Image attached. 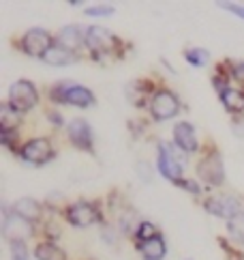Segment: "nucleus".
Returning a JSON list of instances; mask_svg holds the SVG:
<instances>
[{"instance_id": "obj_21", "label": "nucleus", "mask_w": 244, "mask_h": 260, "mask_svg": "<svg viewBox=\"0 0 244 260\" xmlns=\"http://www.w3.org/2000/svg\"><path fill=\"white\" fill-rule=\"evenodd\" d=\"M184 58L189 64H193V67H206V64L210 62V52L204 48H191L184 52Z\"/></svg>"}, {"instance_id": "obj_14", "label": "nucleus", "mask_w": 244, "mask_h": 260, "mask_svg": "<svg viewBox=\"0 0 244 260\" xmlns=\"http://www.w3.org/2000/svg\"><path fill=\"white\" fill-rule=\"evenodd\" d=\"M41 60L52 64V67H67V64H73L75 60H77V54L71 52L69 48H64V45H60V43H54L52 48L45 52V56Z\"/></svg>"}, {"instance_id": "obj_30", "label": "nucleus", "mask_w": 244, "mask_h": 260, "mask_svg": "<svg viewBox=\"0 0 244 260\" xmlns=\"http://www.w3.org/2000/svg\"><path fill=\"white\" fill-rule=\"evenodd\" d=\"M233 134H236V136H240V138H244V116H236V118H233Z\"/></svg>"}, {"instance_id": "obj_12", "label": "nucleus", "mask_w": 244, "mask_h": 260, "mask_svg": "<svg viewBox=\"0 0 244 260\" xmlns=\"http://www.w3.org/2000/svg\"><path fill=\"white\" fill-rule=\"evenodd\" d=\"M174 142L182 153H195L197 148H199L195 127L189 123V120H182V123H178L174 127Z\"/></svg>"}, {"instance_id": "obj_19", "label": "nucleus", "mask_w": 244, "mask_h": 260, "mask_svg": "<svg viewBox=\"0 0 244 260\" xmlns=\"http://www.w3.org/2000/svg\"><path fill=\"white\" fill-rule=\"evenodd\" d=\"M17 125H20V114L5 101V104L0 106V134L17 132Z\"/></svg>"}, {"instance_id": "obj_2", "label": "nucleus", "mask_w": 244, "mask_h": 260, "mask_svg": "<svg viewBox=\"0 0 244 260\" xmlns=\"http://www.w3.org/2000/svg\"><path fill=\"white\" fill-rule=\"evenodd\" d=\"M86 48L95 58H101L105 54L116 52L120 48V39L103 26H90V28H86Z\"/></svg>"}, {"instance_id": "obj_18", "label": "nucleus", "mask_w": 244, "mask_h": 260, "mask_svg": "<svg viewBox=\"0 0 244 260\" xmlns=\"http://www.w3.org/2000/svg\"><path fill=\"white\" fill-rule=\"evenodd\" d=\"M221 101L227 112L231 114H240L244 112V90H238V88H227L221 95Z\"/></svg>"}, {"instance_id": "obj_29", "label": "nucleus", "mask_w": 244, "mask_h": 260, "mask_svg": "<svg viewBox=\"0 0 244 260\" xmlns=\"http://www.w3.org/2000/svg\"><path fill=\"white\" fill-rule=\"evenodd\" d=\"M135 170H137L139 174H142L144 183H150V179H152V176H150V164H148V161H139Z\"/></svg>"}, {"instance_id": "obj_31", "label": "nucleus", "mask_w": 244, "mask_h": 260, "mask_svg": "<svg viewBox=\"0 0 244 260\" xmlns=\"http://www.w3.org/2000/svg\"><path fill=\"white\" fill-rule=\"evenodd\" d=\"M48 118H50V123H54V125H62V116L58 112H50Z\"/></svg>"}, {"instance_id": "obj_25", "label": "nucleus", "mask_w": 244, "mask_h": 260, "mask_svg": "<svg viewBox=\"0 0 244 260\" xmlns=\"http://www.w3.org/2000/svg\"><path fill=\"white\" fill-rule=\"evenodd\" d=\"M86 11V15H90V17H105V15H111L114 13V7L111 5H103V7H88V9H84Z\"/></svg>"}, {"instance_id": "obj_17", "label": "nucleus", "mask_w": 244, "mask_h": 260, "mask_svg": "<svg viewBox=\"0 0 244 260\" xmlns=\"http://www.w3.org/2000/svg\"><path fill=\"white\" fill-rule=\"evenodd\" d=\"M11 213L20 215V217L26 219V221H36V219L41 217V204L36 202L34 198L24 196V198H20V200L13 204V211H11Z\"/></svg>"}, {"instance_id": "obj_23", "label": "nucleus", "mask_w": 244, "mask_h": 260, "mask_svg": "<svg viewBox=\"0 0 244 260\" xmlns=\"http://www.w3.org/2000/svg\"><path fill=\"white\" fill-rule=\"evenodd\" d=\"M135 237H137V241H150V239L158 237V230H156V226L152 224V221H139V228L135 232Z\"/></svg>"}, {"instance_id": "obj_32", "label": "nucleus", "mask_w": 244, "mask_h": 260, "mask_svg": "<svg viewBox=\"0 0 244 260\" xmlns=\"http://www.w3.org/2000/svg\"><path fill=\"white\" fill-rule=\"evenodd\" d=\"M144 260H146V258H144Z\"/></svg>"}, {"instance_id": "obj_22", "label": "nucleus", "mask_w": 244, "mask_h": 260, "mask_svg": "<svg viewBox=\"0 0 244 260\" xmlns=\"http://www.w3.org/2000/svg\"><path fill=\"white\" fill-rule=\"evenodd\" d=\"M227 230H229V235L238 241V243H244V213H240L238 217H233L231 221H227Z\"/></svg>"}, {"instance_id": "obj_1", "label": "nucleus", "mask_w": 244, "mask_h": 260, "mask_svg": "<svg viewBox=\"0 0 244 260\" xmlns=\"http://www.w3.org/2000/svg\"><path fill=\"white\" fill-rule=\"evenodd\" d=\"M7 104L11 106L17 114H24V112H30V110L39 104V90L32 82L28 80H17L9 86V99Z\"/></svg>"}, {"instance_id": "obj_11", "label": "nucleus", "mask_w": 244, "mask_h": 260, "mask_svg": "<svg viewBox=\"0 0 244 260\" xmlns=\"http://www.w3.org/2000/svg\"><path fill=\"white\" fill-rule=\"evenodd\" d=\"M69 140L73 142V146H77L79 151H90L92 153V129L90 123L84 118H73L69 127H67Z\"/></svg>"}, {"instance_id": "obj_27", "label": "nucleus", "mask_w": 244, "mask_h": 260, "mask_svg": "<svg viewBox=\"0 0 244 260\" xmlns=\"http://www.w3.org/2000/svg\"><path fill=\"white\" fill-rule=\"evenodd\" d=\"M178 185H180L182 189H186V191L195 193V196H199V193H201V187H199V185H197L195 181H191V179H182V181L178 183Z\"/></svg>"}, {"instance_id": "obj_8", "label": "nucleus", "mask_w": 244, "mask_h": 260, "mask_svg": "<svg viewBox=\"0 0 244 260\" xmlns=\"http://www.w3.org/2000/svg\"><path fill=\"white\" fill-rule=\"evenodd\" d=\"M64 217H67V221H69V224H73V226L88 228V226H92L99 219V211H97V207L92 202L77 200V202H73L71 207H67V211H64Z\"/></svg>"}, {"instance_id": "obj_4", "label": "nucleus", "mask_w": 244, "mask_h": 260, "mask_svg": "<svg viewBox=\"0 0 244 260\" xmlns=\"http://www.w3.org/2000/svg\"><path fill=\"white\" fill-rule=\"evenodd\" d=\"M197 174L206 185H212V187H219L225 183V166H223V157L217 148H210L208 153L204 155V159L197 166Z\"/></svg>"}, {"instance_id": "obj_24", "label": "nucleus", "mask_w": 244, "mask_h": 260, "mask_svg": "<svg viewBox=\"0 0 244 260\" xmlns=\"http://www.w3.org/2000/svg\"><path fill=\"white\" fill-rule=\"evenodd\" d=\"M229 76L236 82H242L244 84V62L242 60H231L229 62Z\"/></svg>"}, {"instance_id": "obj_26", "label": "nucleus", "mask_w": 244, "mask_h": 260, "mask_svg": "<svg viewBox=\"0 0 244 260\" xmlns=\"http://www.w3.org/2000/svg\"><path fill=\"white\" fill-rule=\"evenodd\" d=\"M11 260H28V249L24 243H11Z\"/></svg>"}, {"instance_id": "obj_5", "label": "nucleus", "mask_w": 244, "mask_h": 260, "mask_svg": "<svg viewBox=\"0 0 244 260\" xmlns=\"http://www.w3.org/2000/svg\"><path fill=\"white\" fill-rule=\"evenodd\" d=\"M156 168L161 172L167 181L172 183H180L182 181V157H178L174 148L167 144V142H161L158 144V157H156Z\"/></svg>"}, {"instance_id": "obj_7", "label": "nucleus", "mask_w": 244, "mask_h": 260, "mask_svg": "<svg viewBox=\"0 0 244 260\" xmlns=\"http://www.w3.org/2000/svg\"><path fill=\"white\" fill-rule=\"evenodd\" d=\"M56 43V39L48 32V30H43V28H32V30H28L24 37H22V50L28 54V56H32V58H43L45 56V52H48L52 45Z\"/></svg>"}, {"instance_id": "obj_6", "label": "nucleus", "mask_w": 244, "mask_h": 260, "mask_svg": "<svg viewBox=\"0 0 244 260\" xmlns=\"http://www.w3.org/2000/svg\"><path fill=\"white\" fill-rule=\"evenodd\" d=\"M20 157L24 161L32 164V166H43L48 164L52 157H54V148H52V142L48 138H32L22 144L20 148Z\"/></svg>"}, {"instance_id": "obj_15", "label": "nucleus", "mask_w": 244, "mask_h": 260, "mask_svg": "<svg viewBox=\"0 0 244 260\" xmlns=\"http://www.w3.org/2000/svg\"><path fill=\"white\" fill-rule=\"evenodd\" d=\"M62 104H69V106H77V108H88L95 104V95L92 90L86 86H79V84H69L67 92H64V99Z\"/></svg>"}, {"instance_id": "obj_28", "label": "nucleus", "mask_w": 244, "mask_h": 260, "mask_svg": "<svg viewBox=\"0 0 244 260\" xmlns=\"http://www.w3.org/2000/svg\"><path fill=\"white\" fill-rule=\"evenodd\" d=\"M219 7H221V9H227V11H231L233 15H238V17H242V20H244V7H242V5H233V3H219Z\"/></svg>"}, {"instance_id": "obj_20", "label": "nucleus", "mask_w": 244, "mask_h": 260, "mask_svg": "<svg viewBox=\"0 0 244 260\" xmlns=\"http://www.w3.org/2000/svg\"><path fill=\"white\" fill-rule=\"evenodd\" d=\"M36 260H67V254L54 243V241H43L34 247Z\"/></svg>"}, {"instance_id": "obj_3", "label": "nucleus", "mask_w": 244, "mask_h": 260, "mask_svg": "<svg viewBox=\"0 0 244 260\" xmlns=\"http://www.w3.org/2000/svg\"><path fill=\"white\" fill-rule=\"evenodd\" d=\"M150 114L154 120H170L176 114H180V99L172 90L158 88L150 99Z\"/></svg>"}, {"instance_id": "obj_9", "label": "nucleus", "mask_w": 244, "mask_h": 260, "mask_svg": "<svg viewBox=\"0 0 244 260\" xmlns=\"http://www.w3.org/2000/svg\"><path fill=\"white\" fill-rule=\"evenodd\" d=\"M204 209L208 213H212L214 217H221V219H227V221H231L233 217H238L242 213L240 200H236L233 196H212L204 202Z\"/></svg>"}, {"instance_id": "obj_13", "label": "nucleus", "mask_w": 244, "mask_h": 260, "mask_svg": "<svg viewBox=\"0 0 244 260\" xmlns=\"http://www.w3.org/2000/svg\"><path fill=\"white\" fill-rule=\"evenodd\" d=\"M56 43L69 48L71 52H77L82 45H86V30L77 24H71V26H62L60 32L56 35Z\"/></svg>"}, {"instance_id": "obj_10", "label": "nucleus", "mask_w": 244, "mask_h": 260, "mask_svg": "<svg viewBox=\"0 0 244 260\" xmlns=\"http://www.w3.org/2000/svg\"><path fill=\"white\" fill-rule=\"evenodd\" d=\"M3 232L9 243H24L28 237H32L34 226L32 221H26L15 213H7L5 221H3Z\"/></svg>"}, {"instance_id": "obj_16", "label": "nucleus", "mask_w": 244, "mask_h": 260, "mask_svg": "<svg viewBox=\"0 0 244 260\" xmlns=\"http://www.w3.org/2000/svg\"><path fill=\"white\" fill-rule=\"evenodd\" d=\"M137 252L142 254L146 260H163V256L167 254V245L165 239L158 235L150 241H137Z\"/></svg>"}]
</instances>
